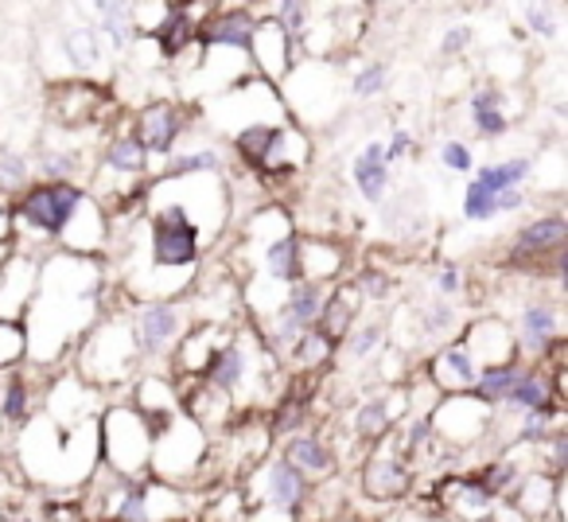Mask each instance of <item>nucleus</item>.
Returning <instances> with one entry per match:
<instances>
[{"label": "nucleus", "instance_id": "obj_13", "mask_svg": "<svg viewBox=\"0 0 568 522\" xmlns=\"http://www.w3.org/2000/svg\"><path fill=\"white\" fill-rule=\"evenodd\" d=\"M257 32V12L253 9H206V20H199V51L219 56V51H237L250 59V43Z\"/></svg>", "mask_w": 568, "mask_h": 522}, {"label": "nucleus", "instance_id": "obj_45", "mask_svg": "<svg viewBox=\"0 0 568 522\" xmlns=\"http://www.w3.org/2000/svg\"><path fill=\"white\" fill-rule=\"evenodd\" d=\"M459 289H464V281H459L456 265H440V270H436V293H440V301L459 297Z\"/></svg>", "mask_w": 568, "mask_h": 522}, {"label": "nucleus", "instance_id": "obj_26", "mask_svg": "<svg viewBox=\"0 0 568 522\" xmlns=\"http://www.w3.org/2000/svg\"><path fill=\"white\" fill-rule=\"evenodd\" d=\"M261 261H265V278L276 281L281 289L304 281V270H301V234H296V230H284L281 238L265 242V245H261Z\"/></svg>", "mask_w": 568, "mask_h": 522}, {"label": "nucleus", "instance_id": "obj_11", "mask_svg": "<svg viewBox=\"0 0 568 522\" xmlns=\"http://www.w3.org/2000/svg\"><path fill=\"white\" fill-rule=\"evenodd\" d=\"M514 348H518V359H529V363H541L557 343H565L560 335V304L557 297H529L521 304L518 320H514Z\"/></svg>", "mask_w": 568, "mask_h": 522}, {"label": "nucleus", "instance_id": "obj_35", "mask_svg": "<svg viewBox=\"0 0 568 522\" xmlns=\"http://www.w3.org/2000/svg\"><path fill=\"white\" fill-rule=\"evenodd\" d=\"M386 343V324H378V320H371V324H358V328H351L347 332V340L339 343V351L343 355H351V359H371L374 351Z\"/></svg>", "mask_w": 568, "mask_h": 522}, {"label": "nucleus", "instance_id": "obj_33", "mask_svg": "<svg viewBox=\"0 0 568 522\" xmlns=\"http://www.w3.org/2000/svg\"><path fill=\"white\" fill-rule=\"evenodd\" d=\"M284 355L293 359L301 371H320V367H327L335 355H339V343H332L327 340L320 328H308V332H301L293 340V348L284 351Z\"/></svg>", "mask_w": 568, "mask_h": 522}, {"label": "nucleus", "instance_id": "obj_18", "mask_svg": "<svg viewBox=\"0 0 568 522\" xmlns=\"http://www.w3.org/2000/svg\"><path fill=\"white\" fill-rule=\"evenodd\" d=\"M152 43H156L160 59H180L187 56L191 48H195V36H199V20H195V9H187V4H180V0H172V4H164L160 9V20L149 28Z\"/></svg>", "mask_w": 568, "mask_h": 522}, {"label": "nucleus", "instance_id": "obj_8", "mask_svg": "<svg viewBox=\"0 0 568 522\" xmlns=\"http://www.w3.org/2000/svg\"><path fill=\"white\" fill-rule=\"evenodd\" d=\"M261 359H273V351L265 348L261 335L230 332L226 340L219 343V351H214L211 363L203 367V374H199L195 382H203L206 390H214V394H222V398L234 402V398L253 382V371L261 367Z\"/></svg>", "mask_w": 568, "mask_h": 522}, {"label": "nucleus", "instance_id": "obj_17", "mask_svg": "<svg viewBox=\"0 0 568 522\" xmlns=\"http://www.w3.org/2000/svg\"><path fill=\"white\" fill-rule=\"evenodd\" d=\"M459 348L475 359V367H498V363H518V348H514V335L506 328V320H495V317H483L459 335Z\"/></svg>", "mask_w": 568, "mask_h": 522}, {"label": "nucleus", "instance_id": "obj_16", "mask_svg": "<svg viewBox=\"0 0 568 522\" xmlns=\"http://www.w3.org/2000/svg\"><path fill=\"white\" fill-rule=\"evenodd\" d=\"M276 456L288 460V464H293L308 483L332 480L335 468H339V456H335L332 441H327V436H320V433H308V429H301V433H293V436H284L281 449H276Z\"/></svg>", "mask_w": 568, "mask_h": 522}, {"label": "nucleus", "instance_id": "obj_37", "mask_svg": "<svg viewBox=\"0 0 568 522\" xmlns=\"http://www.w3.org/2000/svg\"><path fill=\"white\" fill-rule=\"evenodd\" d=\"M389 87V63H366L363 71H355V79H351V98H358V102H371V98L386 94Z\"/></svg>", "mask_w": 568, "mask_h": 522}, {"label": "nucleus", "instance_id": "obj_1", "mask_svg": "<svg viewBox=\"0 0 568 522\" xmlns=\"http://www.w3.org/2000/svg\"><path fill=\"white\" fill-rule=\"evenodd\" d=\"M102 297L105 273L98 258L67 250L40 258L36 297L24 312L40 324L28 335V355L40 359L43 367H55V359L79 348L82 335L102 320Z\"/></svg>", "mask_w": 568, "mask_h": 522}, {"label": "nucleus", "instance_id": "obj_24", "mask_svg": "<svg viewBox=\"0 0 568 522\" xmlns=\"http://www.w3.org/2000/svg\"><path fill=\"white\" fill-rule=\"evenodd\" d=\"M36 413V390L24 367L0 371V429H20L28 425Z\"/></svg>", "mask_w": 568, "mask_h": 522}, {"label": "nucleus", "instance_id": "obj_20", "mask_svg": "<svg viewBox=\"0 0 568 522\" xmlns=\"http://www.w3.org/2000/svg\"><path fill=\"white\" fill-rule=\"evenodd\" d=\"M425 379L440 398L467 394V390L475 387V379H479V367H475V359L467 355L459 343H444V348L433 355V363H428Z\"/></svg>", "mask_w": 568, "mask_h": 522}, {"label": "nucleus", "instance_id": "obj_7", "mask_svg": "<svg viewBox=\"0 0 568 522\" xmlns=\"http://www.w3.org/2000/svg\"><path fill=\"white\" fill-rule=\"evenodd\" d=\"M565 242H568V219L560 211L537 214L526 227L514 234L510 250H506V265L534 278H552L560 281L565 270Z\"/></svg>", "mask_w": 568, "mask_h": 522}, {"label": "nucleus", "instance_id": "obj_10", "mask_svg": "<svg viewBox=\"0 0 568 522\" xmlns=\"http://www.w3.org/2000/svg\"><path fill=\"white\" fill-rule=\"evenodd\" d=\"M534 172V160L529 157H510V160H495V164L475 168V180L464 191V219L467 222H490L495 219V199L503 191H514L529 180Z\"/></svg>", "mask_w": 568, "mask_h": 522}, {"label": "nucleus", "instance_id": "obj_25", "mask_svg": "<svg viewBox=\"0 0 568 522\" xmlns=\"http://www.w3.org/2000/svg\"><path fill=\"white\" fill-rule=\"evenodd\" d=\"M94 28L98 36H105L118 56H125L129 48L136 43L141 36V24H136V9L133 4H121V0H105V4H94Z\"/></svg>", "mask_w": 568, "mask_h": 522}, {"label": "nucleus", "instance_id": "obj_40", "mask_svg": "<svg viewBox=\"0 0 568 522\" xmlns=\"http://www.w3.org/2000/svg\"><path fill=\"white\" fill-rule=\"evenodd\" d=\"M440 164L448 168V172H456V175H467L475 168V157H471V149H467L464 141H444L440 144Z\"/></svg>", "mask_w": 568, "mask_h": 522}, {"label": "nucleus", "instance_id": "obj_46", "mask_svg": "<svg viewBox=\"0 0 568 522\" xmlns=\"http://www.w3.org/2000/svg\"><path fill=\"white\" fill-rule=\"evenodd\" d=\"M479 522H498V514H487V519H479Z\"/></svg>", "mask_w": 568, "mask_h": 522}, {"label": "nucleus", "instance_id": "obj_36", "mask_svg": "<svg viewBox=\"0 0 568 522\" xmlns=\"http://www.w3.org/2000/svg\"><path fill=\"white\" fill-rule=\"evenodd\" d=\"M28 359V332L17 320H0V371L24 367Z\"/></svg>", "mask_w": 568, "mask_h": 522}, {"label": "nucleus", "instance_id": "obj_12", "mask_svg": "<svg viewBox=\"0 0 568 522\" xmlns=\"http://www.w3.org/2000/svg\"><path fill=\"white\" fill-rule=\"evenodd\" d=\"M409 488H413V460H405V452L397 449V441H394V429H389V433L371 449V456H366L363 491L371 499L389 503V499H402Z\"/></svg>", "mask_w": 568, "mask_h": 522}, {"label": "nucleus", "instance_id": "obj_42", "mask_svg": "<svg viewBox=\"0 0 568 522\" xmlns=\"http://www.w3.org/2000/svg\"><path fill=\"white\" fill-rule=\"evenodd\" d=\"M467 43H471V24H452L448 32L440 36V59H456V56H464Z\"/></svg>", "mask_w": 568, "mask_h": 522}, {"label": "nucleus", "instance_id": "obj_4", "mask_svg": "<svg viewBox=\"0 0 568 522\" xmlns=\"http://www.w3.org/2000/svg\"><path fill=\"white\" fill-rule=\"evenodd\" d=\"M136 343H133V324H129V312H110L82 335L79 343V374L82 382L90 387H113V382H125L133 379L136 371Z\"/></svg>", "mask_w": 568, "mask_h": 522}, {"label": "nucleus", "instance_id": "obj_34", "mask_svg": "<svg viewBox=\"0 0 568 522\" xmlns=\"http://www.w3.org/2000/svg\"><path fill=\"white\" fill-rule=\"evenodd\" d=\"M222 172V157L214 149H191L180 152L164 164V172L152 175V180H195V175H219Z\"/></svg>", "mask_w": 568, "mask_h": 522}, {"label": "nucleus", "instance_id": "obj_9", "mask_svg": "<svg viewBox=\"0 0 568 522\" xmlns=\"http://www.w3.org/2000/svg\"><path fill=\"white\" fill-rule=\"evenodd\" d=\"M183 312L187 304L180 297L172 301H141L129 312V324H133V343L141 359H172V351L183 340Z\"/></svg>", "mask_w": 568, "mask_h": 522}, {"label": "nucleus", "instance_id": "obj_47", "mask_svg": "<svg viewBox=\"0 0 568 522\" xmlns=\"http://www.w3.org/2000/svg\"><path fill=\"white\" fill-rule=\"evenodd\" d=\"M180 522H195V519H180Z\"/></svg>", "mask_w": 568, "mask_h": 522}, {"label": "nucleus", "instance_id": "obj_39", "mask_svg": "<svg viewBox=\"0 0 568 522\" xmlns=\"http://www.w3.org/2000/svg\"><path fill=\"white\" fill-rule=\"evenodd\" d=\"M452 328H456V309H452V301H428L425 309H420V332L425 335H448Z\"/></svg>", "mask_w": 568, "mask_h": 522}, {"label": "nucleus", "instance_id": "obj_22", "mask_svg": "<svg viewBox=\"0 0 568 522\" xmlns=\"http://www.w3.org/2000/svg\"><path fill=\"white\" fill-rule=\"evenodd\" d=\"M358 312H363V297H358V289L351 285V281H339V285L327 289V301H324V309H320L316 328L332 343H343L351 328H355Z\"/></svg>", "mask_w": 568, "mask_h": 522}, {"label": "nucleus", "instance_id": "obj_6", "mask_svg": "<svg viewBox=\"0 0 568 522\" xmlns=\"http://www.w3.org/2000/svg\"><path fill=\"white\" fill-rule=\"evenodd\" d=\"M242 495H245V511H276L284 519L301 522L312 495H316V488L288 460L273 452V456H265L253 468V488H242Z\"/></svg>", "mask_w": 568, "mask_h": 522}, {"label": "nucleus", "instance_id": "obj_28", "mask_svg": "<svg viewBox=\"0 0 568 522\" xmlns=\"http://www.w3.org/2000/svg\"><path fill=\"white\" fill-rule=\"evenodd\" d=\"M102 164L110 168V172H118L125 183H136V180H144V172H149V152L141 149V141H136L129 129H121V133H113L110 144H105Z\"/></svg>", "mask_w": 568, "mask_h": 522}, {"label": "nucleus", "instance_id": "obj_44", "mask_svg": "<svg viewBox=\"0 0 568 522\" xmlns=\"http://www.w3.org/2000/svg\"><path fill=\"white\" fill-rule=\"evenodd\" d=\"M413 149H417V137H413L409 129H394V137L386 141V160H389V168H394L397 160L409 157Z\"/></svg>", "mask_w": 568, "mask_h": 522}, {"label": "nucleus", "instance_id": "obj_21", "mask_svg": "<svg viewBox=\"0 0 568 522\" xmlns=\"http://www.w3.org/2000/svg\"><path fill=\"white\" fill-rule=\"evenodd\" d=\"M389 160H386V141H366L358 149V157L351 160V180H355L358 195L371 207H382L389 195Z\"/></svg>", "mask_w": 568, "mask_h": 522}, {"label": "nucleus", "instance_id": "obj_29", "mask_svg": "<svg viewBox=\"0 0 568 522\" xmlns=\"http://www.w3.org/2000/svg\"><path fill=\"white\" fill-rule=\"evenodd\" d=\"M308 410H312V398L308 390H284L281 398H276L273 413L265 418V429L273 441H284V436L301 433L304 425H308Z\"/></svg>", "mask_w": 568, "mask_h": 522}, {"label": "nucleus", "instance_id": "obj_30", "mask_svg": "<svg viewBox=\"0 0 568 522\" xmlns=\"http://www.w3.org/2000/svg\"><path fill=\"white\" fill-rule=\"evenodd\" d=\"M394 425H397V410H394V402H389L386 394L366 398V402L355 410V418H351V433H355L358 441H366V444H378Z\"/></svg>", "mask_w": 568, "mask_h": 522}, {"label": "nucleus", "instance_id": "obj_23", "mask_svg": "<svg viewBox=\"0 0 568 522\" xmlns=\"http://www.w3.org/2000/svg\"><path fill=\"white\" fill-rule=\"evenodd\" d=\"M301 270L304 281L339 285L343 270H347V250L332 238H301Z\"/></svg>", "mask_w": 568, "mask_h": 522}, {"label": "nucleus", "instance_id": "obj_43", "mask_svg": "<svg viewBox=\"0 0 568 522\" xmlns=\"http://www.w3.org/2000/svg\"><path fill=\"white\" fill-rule=\"evenodd\" d=\"M526 28L534 36H541V40H552V36H557V20H552V9H537V4H529V9H526Z\"/></svg>", "mask_w": 568, "mask_h": 522}, {"label": "nucleus", "instance_id": "obj_2", "mask_svg": "<svg viewBox=\"0 0 568 522\" xmlns=\"http://www.w3.org/2000/svg\"><path fill=\"white\" fill-rule=\"evenodd\" d=\"M152 444H156V425L136 405H105L102 418H98V460H102L105 472L121 475V480L149 475Z\"/></svg>", "mask_w": 568, "mask_h": 522}, {"label": "nucleus", "instance_id": "obj_3", "mask_svg": "<svg viewBox=\"0 0 568 522\" xmlns=\"http://www.w3.org/2000/svg\"><path fill=\"white\" fill-rule=\"evenodd\" d=\"M144 242H149V265L156 273H187L203 261V230L191 222L180 199H164L144 211Z\"/></svg>", "mask_w": 568, "mask_h": 522}, {"label": "nucleus", "instance_id": "obj_5", "mask_svg": "<svg viewBox=\"0 0 568 522\" xmlns=\"http://www.w3.org/2000/svg\"><path fill=\"white\" fill-rule=\"evenodd\" d=\"M87 203V191L67 180H32L20 199L12 203V227L43 238V242H63L67 227L74 222L79 207Z\"/></svg>", "mask_w": 568, "mask_h": 522}, {"label": "nucleus", "instance_id": "obj_15", "mask_svg": "<svg viewBox=\"0 0 568 522\" xmlns=\"http://www.w3.org/2000/svg\"><path fill=\"white\" fill-rule=\"evenodd\" d=\"M428 421H433L436 441H452V444H471L475 436H483L495 421V410H487L483 402H475L471 394H452L440 398V402L428 410Z\"/></svg>", "mask_w": 568, "mask_h": 522}, {"label": "nucleus", "instance_id": "obj_27", "mask_svg": "<svg viewBox=\"0 0 568 522\" xmlns=\"http://www.w3.org/2000/svg\"><path fill=\"white\" fill-rule=\"evenodd\" d=\"M467 118H471V129L487 141L503 137L510 129V113H506V94L498 87H479L471 90V102H467Z\"/></svg>", "mask_w": 568, "mask_h": 522}, {"label": "nucleus", "instance_id": "obj_31", "mask_svg": "<svg viewBox=\"0 0 568 522\" xmlns=\"http://www.w3.org/2000/svg\"><path fill=\"white\" fill-rule=\"evenodd\" d=\"M518 374H521V359H518V363L483 367L479 379H475V387L467 390V394H471L475 402L487 405V410H498V405H503V398L510 394V387L518 382Z\"/></svg>", "mask_w": 568, "mask_h": 522}, {"label": "nucleus", "instance_id": "obj_41", "mask_svg": "<svg viewBox=\"0 0 568 522\" xmlns=\"http://www.w3.org/2000/svg\"><path fill=\"white\" fill-rule=\"evenodd\" d=\"M351 285H355L358 297H366V301H382V297L389 293V278L382 270H358V278L351 281Z\"/></svg>", "mask_w": 568, "mask_h": 522}, {"label": "nucleus", "instance_id": "obj_19", "mask_svg": "<svg viewBox=\"0 0 568 522\" xmlns=\"http://www.w3.org/2000/svg\"><path fill=\"white\" fill-rule=\"evenodd\" d=\"M498 410H510V413H545V410H560V394L552 387L549 371L541 363H521L518 382L510 387V394L503 398Z\"/></svg>", "mask_w": 568, "mask_h": 522}, {"label": "nucleus", "instance_id": "obj_32", "mask_svg": "<svg viewBox=\"0 0 568 522\" xmlns=\"http://www.w3.org/2000/svg\"><path fill=\"white\" fill-rule=\"evenodd\" d=\"M63 51H67V63H71V71H79V74H90L94 67H102V36H98L90 24L67 28V32H63Z\"/></svg>", "mask_w": 568, "mask_h": 522}, {"label": "nucleus", "instance_id": "obj_38", "mask_svg": "<svg viewBox=\"0 0 568 522\" xmlns=\"http://www.w3.org/2000/svg\"><path fill=\"white\" fill-rule=\"evenodd\" d=\"M28 183H32V164L0 144V191H24Z\"/></svg>", "mask_w": 568, "mask_h": 522}, {"label": "nucleus", "instance_id": "obj_14", "mask_svg": "<svg viewBox=\"0 0 568 522\" xmlns=\"http://www.w3.org/2000/svg\"><path fill=\"white\" fill-rule=\"evenodd\" d=\"M183 129H187V110H183L180 102H164V98H156V102H149L144 110H136V118L129 121V133L141 141L149 160L172 157Z\"/></svg>", "mask_w": 568, "mask_h": 522}]
</instances>
